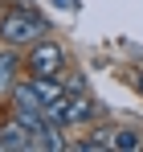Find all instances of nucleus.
I'll return each mask as SVG.
<instances>
[{
  "label": "nucleus",
  "mask_w": 143,
  "mask_h": 152,
  "mask_svg": "<svg viewBox=\"0 0 143 152\" xmlns=\"http://www.w3.org/2000/svg\"><path fill=\"white\" fill-rule=\"evenodd\" d=\"M29 86H33V95L45 103H57L61 95H66V82H57V78H45V74H29Z\"/></svg>",
  "instance_id": "6"
},
{
  "label": "nucleus",
  "mask_w": 143,
  "mask_h": 152,
  "mask_svg": "<svg viewBox=\"0 0 143 152\" xmlns=\"http://www.w3.org/2000/svg\"><path fill=\"white\" fill-rule=\"evenodd\" d=\"M143 148V127H115V152H139Z\"/></svg>",
  "instance_id": "7"
},
{
  "label": "nucleus",
  "mask_w": 143,
  "mask_h": 152,
  "mask_svg": "<svg viewBox=\"0 0 143 152\" xmlns=\"http://www.w3.org/2000/svg\"><path fill=\"white\" fill-rule=\"evenodd\" d=\"M4 4H8V0H0V12H4Z\"/></svg>",
  "instance_id": "12"
},
{
  "label": "nucleus",
  "mask_w": 143,
  "mask_h": 152,
  "mask_svg": "<svg viewBox=\"0 0 143 152\" xmlns=\"http://www.w3.org/2000/svg\"><path fill=\"white\" fill-rule=\"evenodd\" d=\"M21 53L17 45H0V99L4 95H12V86H17V70H21Z\"/></svg>",
  "instance_id": "5"
},
{
  "label": "nucleus",
  "mask_w": 143,
  "mask_h": 152,
  "mask_svg": "<svg viewBox=\"0 0 143 152\" xmlns=\"http://www.w3.org/2000/svg\"><path fill=\"white\" fill-rule=\"evenodd\" d=\"M135 86H139V95H143V74H139V78H135Z\"/></svg>",
  "instance_id": "10"
},
{
  "label": "nucleus",
  "mask_w": 143,
  "mask_h": 152,
  "mask_svg": "<svg viewBox=\"0 0 143 152\" xmlns=\"http://www.w3.org/2000/svg\"><path fill=\"white\" fill-rule=\"evenodd\" d=\"M45 33H49V21L41 12H33L29 4H17V8L0 12V41H4V45L29 50V45H37Z\"/></svg>",
  "instance_id": "1"
},
{
  "label": "nucleus",
  "mask_w": 143,
  "mask_h": 152,
  "mask_svg": "<svg viewBox=\"0 0 143 152\" xmlns=\"http://www.w3.org/2000/svg\"><path fill=\"white\" fill-rule=\"evenodd\" d=\"M25 70L29 74H45V78H61V70H66V50L57 45V41H37V45H29V53H25Z\"/></svg>",
  "instance_id": "3"
},
{
  "label": "nucleus",
  "mask_w": 143,
  "mask_h": 152,
  "mask_svg": "<svg viewBox=\"0 0 143 152\" xmlns=\"http://www.w3.org/2000/svg\"><path fill=\"white\" fill-rule=\"evenodd\" d=\"M66 91H86V78H82V74H70V78H66Z\"/></svg>",
  "instance_id": "8"
},
{
  "label": "nucleus",
  "mask_w": 143,
  "mask_h": 152,
  "mask_svg": "<svg viewBox=\"0 0 143 152\" xmlns=\"http://www.w3.org/2000/svg\"><path fill=\"white\" fill-rule=\"evenodd\" d=\"M57 8H78V0H53Z\"/></svg>",
  "instance_id": "9"
},
{
  "label": "nucleus",
  "mask_w": 143,
  "mask_h": 152,
  "mask_svg": "<svg viewBox=\"0 0 143 152\" xmlns=\"http://www.w3.org/2000/svg\"><path fill=\"white\" fill-rule=\"evenodd\" d=\"M45 111H49V119H53V124H61V127L90 124V119H98V115H102V107H98L86 91H66L57 103H49Z\"/></svg>",
  "instance_id": "2"
},
{
  "label": "nucleus",
  "mask_w": 143,
  "mask_h": 152,
  "mask_svg": "<svg viewBox=\"0 0 143 152\" xmlns=\"http://www.w3.org/2000/svg\"><path fill=\"white\" fill-rule=\"evenodd\" d=\"M0 148L4 152H37V136H33L29 124H21V119L12 115L8 124L0 127Z\"/></svg>",
  "instance_id": "4"
},
{
  "label": "nucleus",
  "mask_w": 143,
  "mask_h": 152,
  "mask_svg": "<svg viewBox=\"0 0 143 152\" xmlns=\"http://www.w3.org/2000/svg\"><path fill=\"white\" fill-rule=\"evenodd\" d=\"M12 4H33V0H12Z\"/></svg>",
  "instance_id": "11"
}]
</instances>
